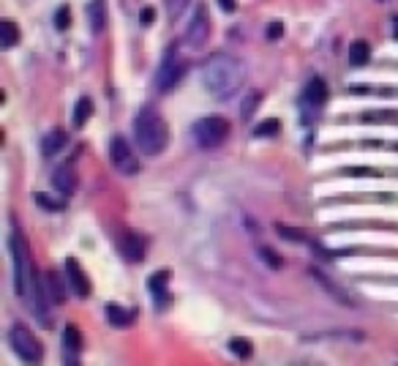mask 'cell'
Segmentation results:
<instances>
[{"instance_id": "cell-17", "label": "cell", "mask_w": 398, "mask_h": 366, "mask_svg": "<svg viewBox=\"0 0 398 366\" xmlns=\"http://www.w3.org/2000/svg\"><path fill=\"white\" fill-rule=\"evenodd\" d=\"M85 14H88V22H90V31L99 36L104 31V25H106V3L104 0H90Z\"/></svg>"}, {"instance_id": "cell-27", "label": "cell", "mask_w": 398, "mask_h": 366, "mask_svg": "<svg viewBox=\"0 0 398 366\" xmlns=\"http://www.w3.org/2000/svg\"><path fill=\"white\" fill-rule=\"evenodd\" d=\"M68 25H71V11H68L66 6H61V8L55 11V28H58V31H66Z\"/></svg>"}, {"instance_id": "cell-18", "label": "cell", "mask_w": 398, "mask_h": 366, "mask_svg": "<svg viewBox=\"0 0 398 366\" xmlns=\"http://www.w3.org/2000/svg\"><path fill=\"white\" fill-rule=\"evenodd\" d=\"M68 142V134L63 129H55V132H49L44 137V142H41V153L49 159V156H55L58 151H63Z\"/></svg>"}, {"instance_id": "cell-3", "label": "cell", "mask_w": 398, "mask_h": 366, "mask_svg": "<svg viewBox=\"0 0 398 366\" xmlns=\"http://www.w3.org/2000/svg\"><path fill=\"white\" fill-rule=\"evenodd\" d=\"M8 246H11V260H14V290L17 296L28 298L31 296V287H33V266H31V254H28V243H25V235L19 233V227L14 224L11 238H8Z\"/></svg>"}, {"instance_id": "cell-13", "label": "cell", "mask_w": 398, "mask_h": 366, "mask_svg": "<svg viewBox=\"0 0 398 366\" xmlns=\"http://www.w3.org/2000/svg\"><path fill=\"white\" fill-rule=\"evenodd\" d=\"M79 350H82V333L77 331L74 326H68L66 331H63V364H77L79 358Z\"/></svg>"}, {"instance_id": "cell-34", "label": "cell", "mask_w": 398, "mask_h": 366, "mask_svg": "<svg viewBox=\"0 0 398 366\" xmlns=\"http://www.w3.org/2000/svg\"><path fill=\"white\" fill-rule=\"evenodd\" d=\"M349 175H374V169H344Z\"/></svg>"}, {"instance_id": "cell-7", "label": "cell", "mask_w": 398, "mask_h": 366, "mask_svg": "<svg viewBox=\"0 0 398 366\" xmlns=\"http://www.w3.org/2000/svg\"><path fill=\"white\" fill-rule=\"evenodd\" d=\"M109 159H112V167L123 175H134L139 169V162H136V153L132 151V142L126 137H115L109 142Z\"/></svg>"}, {"instance_id": "cell-6", "label": "cell", "mask_w": 398, "mask_h": 366, "mask_svg": "<svg viewBox=\"0 0 398 366\" xmlns=\"http://www.w3.org/2000/svg\"><path fill=\"white\" fill-rule=\"evenodd\" d=\"M11 347H14V353L22 358V361H28V364H35L38 358H41V344H38V339H35L33 333L28 331L25 326H14L11 328Z\"/></svg>"}, {"instance_id": "cell-25", "label": "cell", "mask_w": 398, "mask_h": 366, "mask_svg": "<svg viewBox=\"0 0 398 366\" xmlns=\"http://www.w3.org/2000/svg\"><path fill=\"white\" fill-rule=\"evenodd\" d=\"M260 260H265L273 270H281V268H284V260H281L270 246H260Z\"/></svg>"}, {"instance_id": "cell-11", "label": "cell", "mask_w": 398, "mask_h": 366, "mask_svg": "<svg viewBox=\"0 0 398 366\" xmlns=\"http://www.w3.org/2000/svg\"><path fill=\"white\" fill-rule=\"evenodd\" d=\"M166 282H169V270H159L148 279V290H150V298L159 309H164L166 300H169V290H166Z\"/></svg>"}, {"instance_id": "cell-10", "label": "cell", "mask_w": 398, "mask_h": 366, "mask_svg": "<svg viewBox=\"0 0 398 366\" xmlns=\"http://www.w3.org/2000/svg\"><path fill=\"white\" fill-rule=\"evenodd\" d=\"M52 183H55V189L61 192V195H74L77 192V183H79V178H77V167L74 162H66V165H61L55 172H52Z\"/></svg>"}, {"instance_id": "cell-28", "label": "cell", "mask_w": 398, "mask_h": 366, "mask_svg": "<svg viewBox=\"0 0 398 366\" xmlns=\"http://www.w3.org/2000/svg\"><path fill=\"white\" fill-rule=\"evenodd\" d=\"M166 3V11H169V17L175 20V17H180L186 8H189V0H164Z\"/></svg>"}, {"instance_id": "cell-23", "label": "cell", "mask_w": 398, "mask_h": 366, "mask_svg": "<svg viewBox=\"0 0 398 366\" xmlns=\"http://www.w3.org/2000/svg\"><path fill=\"white\" fill-rule=\"evenodd\" d=\"M260 104H262V93H260V91H251V93L243 99V104H240V118H243V121H248V118L257 112V107H260Z\"/></svg>"}, {"instance_id": "cell-29", "label": "cell", "mask_w": 398, "mask_h": 366, "mask_svg": "<svg viewBox=\"0 0 398 366\" xmlns=\"http://www.w3.org/2000/svg\"><path fill=\"white\" fill-rule=\"evenodd\" d=\"M276 233L281 235V238H289V241H305V235L295 233V230H292V227H287V224H276Z\"/></svg>"}, {"instance_id": "cell-8", "label": "cell", "mask_w": 398, "mask_h": 366, "mask_svg": "<svg viewBox=\"0 0 398 366\" xmlns=\"http://www.w3.org/2000/svg\"><path fill=\"white\" fill-rule=\"evenodd\" d=\"M207 38H210V14H207V8L199 3L194 17H191V22H189V31H186V44L197 49V47H205V44H207Z\"/></svg>"}, {"instance_id": "cell-9", "label": "cell", "mask_w": 398, "mask_h": 366, "mask_svg": "<svg viewBox=\"0 0 398 366\" xmlns=\"http://www.w3.org/2000/svg\"><path fill=\"white\" fill-rule=\"evenodd\" d=\"M63 273H66V279H68V284H71V290H74V296H79V298H88V296H90V282H88L85 270H82V266H79L74 257H68L66 260Z\"/></svg>"}, {"instance_id": "cell-19", "label": "cell", "mask_w": 398, "mask_h": 366, "mask_svg": "<svg viewBox=\"0 0 398 366\" xmlns=\"http://www.w3.org/2000/svg\"><path fill=\"white\" fill-rule=\"evenodd\" d=\"M90 115H93V101L88 99V96H82V99L77 101V107H74V126L82 129L90 121Z\"/></svg>"}, {"instance_id": "cell-14", "label": "cell", "mask_w": 398, "mask_h": 366, "mask_svg": "<svg viewBox=\"0 0 398 366\" xmlns=\"http://www.w3.org/2000/svg\"><path fill=\"white\" fill-rule=\"evenodd\" d=\"M311 276H314V279H317V282L322 284V290H325V293H328L331 298L338 300V303H344V306H352V303H355V300L349 298V296H347V293H344V290H341V287H338V284L333 282L331 276H325V273H322L319 268H311Z\"/></svg>"}, {"instance_id": "cell-22", "label": "cell", "mask_w": 398, "mask_h": 366, "mask_svg": "<svg viewBox=\"0 0 398 366\" xmlns=\"http://www.w3.org/2000/svg\"><path fill=\"white\" fill-rule=\"evenodd\" d=\"M44 282H47V293H49V300H52V303H63V300H66V293H63V284H61L58 273H47Z\"/></svg>"}, {"instance_id": "cell-24", "label": "cell", "mask_w": 398, "mask_h": 366, "mask_svg": "<svg viewBox=\"0 0 398 366\" xmlns=\"http://www.w3.org/2000/svg\"><path fill=\"white\" fill-rule=\"evenodd\" d=\"M230 350H232L240 361H248V358L254 356V347H251L246 339H232V342H230Z\"/></svg>"}, {"instance_id": "cell-4", "label": "cell", "mask_w": 398, "mask_h": 366, "mask_svg": "<svg viewBox=\"0 0 398 366\" xmlns=\"http://www.w3.org/2000/svg\"><path fill=\"white\" fill-rule=\"evenodd\" d=\"M183 71H186V63H183V58H180V49H177L175 44H172V47H166L164 58H161V63H159L156 74H153V85H156V91H159V93L172 91V88L180 82Z\"/></svg>"}, {"instance_id": "cell-1", "label": "cell", "mask_w": 398, "mask_h": 366, "mask_svg": "<svg viewBox=\"0 0 398 366\" xmlns=\"http://www.w3.org/2000/svg\"><path fill=\"white\" fill-rule=\"evenodd\" d=\"M243 82H246V66L230 52H216L202 66V85L216 99H232L243 88Z\"/></svg>"}, {"instance_id": "cell-21", "label": "cell", "mask_w": 398, "mask_h": 366, "mask_svg": "<svg viewBox=\"0 0 398 366\" xmlns=\"http://www.w3.org/2000/svg\"><path fill=\"white\" fill-rule=\"evenodd\" d=\"M17 41H19V28L11 20H3L0 22V44H3V49H11Z\"/></svg>"}, {"instance_id": "cell-5", "label": "cell", "mask_w": 398, "mask_h": 366, "mask_svg": "<svg viewBox=\"0 0 398 366\" xmlns=\"http://www.w3.org/2000/svg\"><path fill=\"white\" fill-rule=\"evenodd\" d=\"M230 137V123L218 115H205L194 123V139H197L199 148L210 151V148H218L224 139Z\"/></svg>"}, {"instance_id": "cell-32", "label": "cell", "mask_w": 398, "mask_h": 366, "mask_svg": "<svg viewBox=\"0 0 398 366\" xmlns=\"http://www.w3.org/2000/svg\"><path fill=\"white\" fill-rule=\"evenodd\" d=\"M281 36H284V25H281V22H270V25H267V38H270V41H276V38H281Z\"/></svg>"}, {"instance_id": "cell-2", "label": "cell", "mask_w": 398, "mask_h": 366, "mask_svg": "<svg viewBox=\"0 0 398 366\" xmlns=\"http://www.w3.org/2000/svg\"><path fill=\"white\" fill-rule=\"evenodd\" d=\"M134 142L145 156L164 153L166 142H169V129H166V121L161 118L159 109H153V107L139 109V115L134 121Z\"/></svg>"}, {"instance_id": "cell-12", "label": "cell", "mask_w": 398, "mask_h": 366, "mask_svg": "<svg viewBox=\"0 0 398 366\" xmlns=\"http://www.w3.org/2000/svg\"><path fill=\"white\" fill-rule=\"evenodd\" d=\"M120 252H123L126 260L139 263V260L145 257V241H142L136 233H123L120 235Z\"/></svg>"}, {"instance_id": "cell-30", "label": "cell", "mask_w": 398, "mask_h": 366, "mask_svg": "<svg viewBox=\"0 0 398 366\" xmlns=\"http://www.w3.org/2000/svg\"><path fill=\"white\" fill-rule=\"evenodd\" d=\"M276 132H278V123H276V121H267V123L254 129V137H273Z\"/></svg>"}, {"instance_id": "cell-15", "label": "cell", "mask_w": 398, "mask_h": 366, "mask_svg": "<svg viewBox=\"0 0 398 366\" xmlns=\"http://www.w3.org/2000/svg\"><path fill=\"white\" fill-rule=\"evenodd\" d=\"M104 314H106V323L115 326V328H129L134 323L132 309H123V306H118V303H106V306H104Z\"/></svg>"}, {"instance_id": "cell-20", "label": "cell", "mask_w": 398, "mask_h": 366, "mask_svg": "<svg viewBox=\"0 0 398 366\" xmlns=\"http://www.w3.org/2000/svg\"><path fill=\"white\" fill-rule=\"evenodd\" d=\"M371 61V47H368V41H355L352 47H349V63L352 66H365Z\"/></svg>"}, {"instance_id": "cell-31", "label": "cell", "mask_w": 398, "mask_h": 366, "mask_svg": "<svg viewBox=\"0 0 398 366\" xmlns=\"http://www.w3.org/2000/svg\"><path fill=\"white\" fill-rule=\"evenodd\" d=\"M139 22H142V25L156 22V8H153V6H145V8H142V14H139Z\"/></svg>"}, {"instance_id": "cell-26", "label": "cell", "mask_w": 398, "mask_h": 366, "mask_svg": "<svg viewBox=\"0 0 398 366\" xmlns=\"http://www.w3.org/2000/svg\"><path fill=\"white\" fill-rule=\"evenodd\" d=\"M35 202H38V208H44V211H63V208H66V202L55 200V197H49V195H35Z\"/></svg>"}, {"instance_id": "cell-16", "label": "cell", "mask_w": 398, "mask_h": 366, "mask_svg": "<svg viewBox=\"0 0 398 366\" xmlns=\"http://www.w3.org/2000/svg\"><path fill=\"white\" fill-rule=\"evenodd\" d=\"M305 104H311V107H322L325 101H328V85H325V79L322 77H314L308 85H305Z\"/></svg>"}, {"instance_id": "cell-33", "label": "cell", "mask_w": 398, "mask_h": 366, "mask_svg": "<svg viewBox=\"0 0 398 366\" xmlns=\"http://www.w3.org/2000/svg\"><path fill=\"white\" fill-rule=\"evenodd\" d=\"M218 6H221L227 14H232L234 8H237V3H234V0H218Z\"/></svg>"}]
</instances>
